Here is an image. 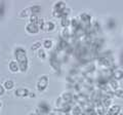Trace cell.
<instances>
[{"label": "cell", "instance_id": "1", "mask_svg": "<svg viewBox=\"0 0 123 115\" xmlns=\"http://www.w3.org/2000/svg\"><path fill=\"white\" fill-rule=\"evenodd\" d=\"M14 55L17 58V62L20 70L22 72H26L28 69V58H27L26 51L23 47H17L14 51Z\"/></svg>", "mask_w": 123, "mask_h": 115}, {"label": "cell", "instance_id": "2", "mask_svg": "<svg viewBox=\"0 0 123 115\" xmlns=\"http://www.w3.org/2000/svg\"><path fill=\"white\" fill-rule=\"evenodd\" d=\"M49 110H50V107H49V105L47 103L41 102L39 104V106H38L37 110H36V113L39 114V115H45L49 112Z\"/></svg>", "mask_w": 123, "mask_h": 115}, {"label": "cell", "instance_id": "3", "mask_svg": "<svg viewBox=\"0 0 123 115\" xmlns=\"http://www.w3.org/2000/svg\"><path fill=\"white\" fill-rule=\"evenodd\" d=\"M47 85H48V77L47 76H42L37 83V89L39 91H43L44 89H46Z\"/></svg>", "mask_w": 123, "mask_h": 115}, {"label": "cell", "instance_id": "4", "mask_svg": "<svg viewBox=\"0 0 123 115\" xmlns=\"http://www.w3.org/2000/svg\"><path fill=\"white\" fill-rule=\"evenodd\" d=\"M26 30L31 34H36V33H38V31H39V27L35 24L30 23V24H28L26 26Z\"/></svg>", "mask_w": 123, "mask_h": 115}, {"label": "cell", "instance_id": "5", "mask_svg": "<svg viewBox=\"0 0 123 115\" xmlns=\"http://www.w3.org/2000/svg\"><path fill=\"white\" fill-rule=\"evenodd\" d=\"M65 8H66V3L60 1V2H56L55 6H53V11L55 13H62Z\"/></svg>", "mask_w": 123, "mask_h": 115}, {"label": "cell", "instance_id": "6", "mask_svg": "<svg viewBox=\"0 0 123 115\" xmlns=\"http://www.w3.org/2000/svg\"><path fill=\"white\" fill-rule=\"evenodd\" d=\"M28 95H30V91L27 89H18L15 90V96H17V97L24 98V97H27Z\"/></svg>", "mask_w": 123, "mask_h": 115}, {"label": "cell", "instance_id": "7", "mask_svg": "<svg viewBox=\"0 0 123 115\" xmlns=\"http://www.w3.org/2000/svg\"><path fill=\"white\" fill-rule=\"evenodd\" d=\"M121 110V106H118V105H115L113 107H111L108 111V115H118L119 112Z\"/></svg>", "mask_w": 123, "mask_h": 115}, {"label": "cell", "instance_id": "8", "mask_svg": "<svg viewBox=\"0 0 123 115\" xmlns=\"http://www.w3.org/2000/svg\"><path fill=\"white\" fill-rule=\"evenodd\" d=\"M80 19H81V21L83 23H85V24H87V26H89V22H90V16L88 13H83L80 14Z\"/></svg>", "mask_w": 123, "mask_h": 115}, {"label": "cell", "instance_id": "9", "mask_svg": "<svg viewBox=\"0 0 123 115\" xmlns=\"http://www.w3.org/2000/svg\"><path fill=\"white\" fill-rule=\"evenodd\" d=\"M53 29H55V24L51 22H47L46 24H44L43 28H42V30H45V31H48V32L52 31Z\"/></svg>", "mask_w": 123, "mask_h": 115}, {"label": "cell", "instance_id": "10", "mask_svg": "<svg viewBox=\"0 0 123 115\" xmlns=\"http://www.w3.org/2000/svg\"><path fill=\"white\" fill-rule=\"evenodd\" d=\"M9 70H10L11 72H18V70H20L18 63H17V62H14V61L10 62V63H9Z\"/></svg>", "mask_w": 123, "mask_h": 115}, {"label": "cell", "instance_id": "11", "mask_svg": "<svg viewBox=\"0 0 123 115\" xmlns=\"http://www.w3.org/2000/svg\"><path fill=\"white\" fill-rule=\"evenodd\" d=\"M63 100L66 103H68V104H70V102H72L73 100V95L71 93H65L63 95Z\"/></svg>", "mask_w": 123, "mask_h": 115}, {"label": "cell", "instance_id": "12", "mask_svg": "<svg viewBox=\"0 0 123 115\" xmlns=\"http://www.w3.org/2000/svg\"><path fill=\"white\" fill-rule=\"evenodd\" d=\"M111 103H112V100H111V98H109V97H103L102 104H104V106H105L106 108H108V107L111 106Z\"/></svg>", "mask_w": 123, "mask_h": 115}, {"label": "cell", "instance_id": "13", "mask_svg": "<svg viewBox=\"0 0 123 115\" xmlns=\"http://www.w3.org/2000/svg\"><path fill=\"white\" fill-rule=\"evenodd\" d=\"M68 46V42L66 40H61L57 44V51H63Z\"/></svg>", "mask_w": 123, "mask_h": 115}, {"label": "cell", "instance_id": "14", "mask_svg": "<svg viewBox=\"0 0 123 115\" xmlns=\"http://www.w3.org/2000/svg\"><path fill=\"white\" fill-rule=\"evenodd\" d=\"M113 76H114V78L116 79V80H120V79L123 78V71H121V70L115 71L114 73H113Z\"/></svg>", "mask_w": 123, "mask_h": 115}, {"label": "cell", "instance_id": "15", "mask_svg": "<svg viewBox=\"0 0 123 115\" xmlns=\"http://www.w3.org/2000/svg\"><path fill=\"white\" fill-rule=\"evenodd\" d=\"M30 9H31L32 14H36V13H40L41 11V6L40 5H33Z\"/></svg>", "mask_w": 123, "mask_h": 115}, {"label": "cell", "instance_id": "16", "mask_svg": "<svg viewBox=\"0 0 123 115\" xmlns=\"http://www.w3.org/2000/svg\"><path fill=\"white\" fill-rule=\"evenodd\" d=\"M70 20H69L68 18H63L62 19V21H61V25L63 26V27H65V28H67V27H69L70 26Z\"/></svg>", "mask_w": 123, "mask_h": 115}, {"label": "cell", "instance_id": "17", "mask_svg": "<svg viewBox=\"0 0 123 115\" xmlns=\"http://www.w3.org/2000/svg\"><path fill=\"white\" fill-rule=\"evenodd\" d=\"M39 19L40 18H38L36 14H32V16L30 17V21L32 24H35V25H38V22H39Z\"/></svg>", "mask_w": 123, "mask_h": 115}, {"label": "cell", "instance_id": "18", "mask_svg": "<svg viewBox=\"0 0 123 115\" xmlns=\"http://www.w3.org/2000/svg\"><path fill=\"white\" fill-rule=\"evenodd\" d=\"M61 13V18L63 19V18H67L69 14L71 13V9H69V8H65L62 13Z\"/></svg>", "mask_w": 123, "mask_h": 115}, {"label": "cell", "instance_id": "19", "mask_svg": "<svg viewBox=\"0 0 123 115\" xmlns=\"http://www.w3.org/2000/svg\"><path fill=\"white\" fill-rule=\"evenodd\" d=\"M13 81H11V80H7V81L4 82V87L6 89H11L13 87Z\"/></svg>", "mask_w": 123, "mask_h": 115}, {"label": "cell", "instance_id": "20", "mask_svg": "<svg viewBox=\"0 0 123 115\" xmlns=\"http://www.w3.org/2000/svg\"><path fill=\"white\" fill-rule=\"evenodd\" d=\"M50 64H51V66H53L55 69L59 68V63L56 62V58H55V57H52V58H51V60H50Z\"/></svg>", "mask_w": 123, "mask_h": 115}, {"label": "cell", "instance_id": "21", "mask_svg": "<svg viewBox=\"0 0 123 115\" xmlns=\"http://www.w3.org/2000/svg\"><path fill=\"white\" fill-rule=\"evenodd\" d=\"M29 13H31V9L30 8H26L24 9L21 13V18H26V17H28L29 16Z\"/></svg>", "mask_w": 123, "mask_h": 115}, {"label": "cell", "instance_id": "22", "mask_svg": "<svg viewBox=\"0 0 123 115\" xmlns=\"http://www.w3.org/2000/svg\"><path fill=\"white\" fill-rule=\"evenodd\" d=\"M114 95L118 98H123V89H116L114 91Z\"/></svg>", "mask_w": 123, "mask_h": 115}, {"label": "cell", "instance_id": "23", "mask_svg": "<svg viewBox=\"0 0 123 115\" xmlns=\"http://www.w3.org/2000/svg\"><path fill=\"white\" fill-rule=\"evenodd\" d=\"M43 45H44V47H45V48H50V47H51V45H52V42H51V40L47 39V40H45V41H44Z\"/></svg>", "mask_w": 123, "mask_h": 115}, {"label": "cell", "instance_id": "24", "mask_svg": "<svg viewBox=\"0 0 123 115\" xmlns=\"http://www.w3.org/2000/svg\"><path fill=\"white\" fill-rule=\"evenodd\" d=\"M38 56H39V58L40 59H42V60H44L45 58H46V53H45V51H38Z\"/></svg>", "mask_w": 123, "mask_h": 115}, {"label": "cell", "instance_id": "25", "mask_svg": "<svg viewBox=\"0 0 123 115\" xmlns=\"http://www.w3.org/2000/svg\"><path fill=\"white\" fill-rule=\"evenodd\" d=\"M110 84H111V86H112L114 89H117V87H118V83H117L116 80H111Z\"/></svg>", "mask_w": 123, "mask_h": 115}, {"label": "cell", "instance_id": "26", "mask_svg": "<svg viewBox=\"0 0 123 115\" xmlns=\"http://www.w3.org/2000/svg\"><path fill=\"white\" fill-rule=\"evenodd\" d=\"M40 46H41V43H40V42H36V43H34V44L32 45V47H31V48H32V51H36V49L39 48Z\"/></svg>", "mask_w": 123, "mask_h": 115}, {"label": "cell", "instance_id": "27", "mask_svg": "<svg viewBox=\"0 0 123 115\" xmlns=\"http://www.w3.org/2000/svg\"><path fill=\"white\" fill-rule=\"evenodd\" d=\"M3 13H4V4L0 3V17H2Z\"/></svg>", "mask_w": 123, "mask_h": 115}, {"label": "cell", "instance_id": "28", "mask_svg": "<svg viewBox=\"0 0 123 115\" xmlns=\"http://www.w3.org/2000/svg\"><path fill=\"white\" fill-rule=\"evenodd\" d=\"M3 94H4V87L2 85H0V96H2Z\"/></svg>", "mask_w": 123, "mask_h": 115}, {"label": "cell", "instance_id": "29", "mask_svg": "<svg viewBox=\"0 0 123 115\" xmlns=\"http://www.w3.org/2000/svg\"><path fill=\"white\" fill-rule=\"evenodd\" d=\"M31 115H39V114H37V113H36V114H31Z\"/></svg>", "mask_w": 123, "mask_h": 115}, {"label": "cell", "instance_id": "30", "mask_svg": "<svg viewBox=\"0 0 123 115\" xmlns=\"http://www.w3.org/2000/svg\"><path fill=\"white\" fill-rule=\"evenodd\" d=\"M0 107H1V102H0Z\"/></svg>", "mask_w": 123, "mask_h": 115}, {"label": "cell", "instance_id": "31", "mask_svg": "<svg viewBox=\"0 0 123 115\" xmlns=\"http://www.w3.org/2000/svg\"><path fill=\"white\" fill-rule=\"evenodd\" d=\"M119 115H122V114H119Z\"/></svg>", "mask_w": 123, "mask_h": 115}]
</instances>
